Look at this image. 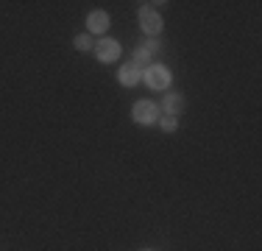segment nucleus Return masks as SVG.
<instances>
[{
  "instance_id": "8",
  "label": "nucleus",
  "mask_w": 262,
  "mask_h": 251,
  "mask_svg": "<svg viewBox=\"0 0 262 251\" xmlns=\"http://www.w3.org/2000/svg\"><path fill=\"white\" fill-rule=\"evenodd\" d=\"M131 65H137L142 70V67H151V53H145L142 48L134 50V59H131Z\"/></svg>"
},
{
  "instance_id": "3",
  "label": "nucleus",
  "mask_w": 262,
  "mask_h": 251,
  "mask_svg": "<svg viewBox=\"0 0 262 251\" xmlns=\"http://www.w3.org/2000/svg\"><path fill=\"white\" fill-rule=\"evenodd\" d=\"M92 50H95L98 61L109 65V61H115L117 56H120V42H115V39H109V36H103L101 42H95V45H92Z\"/></svg>"
},
{
  "instance_id": "7",
  "label": "nucleus",
  "mask_w": 262,
  "mask_h": 251,
  "mask_svg": "<svg viewBox=\"0 0 262 251\" xmlns=\"http://www.w3.org/2000/svg\"><path fill=\"white\" fill-rule=\"evenodd\" d=\"M140 78H142V70L137 65H131V61H128V65H123L120 73H117V81H120L123 87H134Z\"/></svg>"
},
{
  "instance_id": "1",
  "label": "nucleus",
  "mask_w": 262,
  "mask_h": 251,
  "mask_svg": "<svg viewBox=\"0 0 262 251\" xmlns=\"http://www.w3.org/2000/svg\"><path fill=\"white\" fill-rule=\"evenodd\" d=\"M159 106L151 103V100H140V103H134V109H131V117H134V123L140 126H154L159 123Z\"/></svg>"
},
{
  "instance_id": "9",
  "label": "nucleus",
  "mask_w": 262,
  "mask_h": 251,
  "mask_svg": "<svg viewBox=\"0 0 262 251\" xmlns=\"http://www.w3.org/2000/svg\"><path fill=\"white\" fill-rule=\"evenodd\" d=\"M76 48L81 50V53H90V50H92V39H90V34L76 36Z\"/></svg>"
},
{
  "instance_id": "6",
  "label": "nucleus",
  "mask_w": 262,
  "mask_h": 251,
  "mask_svg": "<svg viewBox=\"0 0 262 251\" xmlns=\"http://www.w3.org/2000/svg\"><path fill=\"white\" fill-rule=\"evenodd\" d=\"M140 25H142V31H145V34L157 36L159 31H162V17H159V11H140Z\"/></svg>"
},
{
  "instance_id": "2",
  "label": "nucleus",
  "mask_w": 262,
  "mask_h": 251,
  "mask_svg": "<svg viewBox=\"0 0 262 251\" xmlns=\"http://www.w3.org/2000/svg\"><path fill=\"white\" fill-rule=\"evenodd\" d=\"M142 78H145V84L151 87V90H167V84H170V70H167L165 65H151L142 70Z\"/></svg>"
},
{
  "instance_id": "5",
  "label": "nucleus",
  "mask_w": 262,
  "mask_h": 251,
  "mask_svg": "<svg viewBox=\"0 0 262 251\" xmlns=\"http://www.w3.org/2000/svg\"><path fill=\"white\" fill-rule=\"evenodd\" d=\"M109 28V14L106 11H90L86 17V34H106Z\"/></svg>"
},
{
  "instance_id": "11",
  "label": "nucleus",
  "mask_w": 262,
  "mask_h": 251,
  "mask_svg": "<svg viewBox=\"0 0 262 251\" xmlns=\"http://www.w3.org/2000/svg\"><path fill=\"white\" fill-rule=\"evenodd\" d=\"M142 50H145V53H151V56L159 53V42H157V39H148L145 45H142Z\"/></svg>"
},
{
  "instance_id": "10",
  "label": "nucleus",
  "mask_w": 262,
  "mask_h": 251,
  "mask_svg": "<svg viewBox=\"0 0 262 251\" xmlns=\"http://www.w3.org/2000/svg\"><path fill=\"white\" fill-rule=\"evenodd\" d=\"M159 126H162V131H176L179 120L176 117H159Z\"/></svg>"
},
{
  "instance_id": "4",
  "label": "nucleus",
  "mask_w": 262,
  "mask_h": 251,
  "mask_svg": "<svg viewBox=\"0 0 262 251\" xmlns=\"http://www.w3.org/2000/svg\"><path fill=\"white\" fill-rule=\"evenodd\" d=\"M182 109H184V98L179 95V92L165 95V100H162V106H159V112H162V115H167V117H179V115H182Z\"/></svg>"
}]
</instances>
